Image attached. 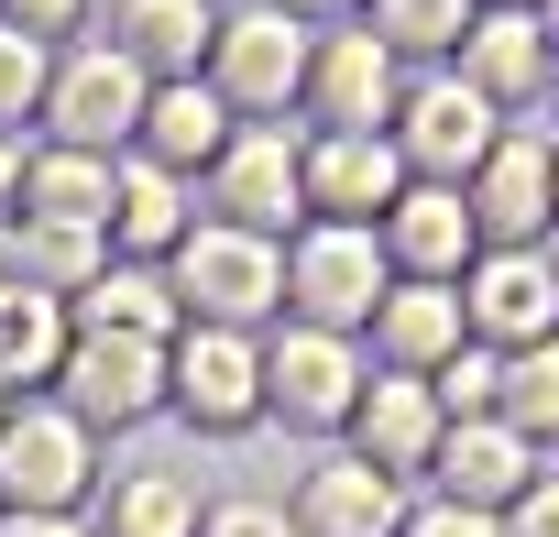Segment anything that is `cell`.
<instances>
[{
  "label": "cell",
  "mask_w": 559,
  "mask_h": 537,
  "mask_svg": "<svg viewBox=\"0 0 559 537\" xmlns=\"http://www.w3.org/2000/svg\"><path fill=\"white\" fill-rule=\"evenodd\" d=\"M165 275H176L187 330H241V341H263L274 319H286V241H263V230L198 219V230L165 252Z\"/></svg>",
  "instance_id": "6da1fadb"
},
{
  "label": "cell",
  "mask_w": 559,
  "mask_h": 537,
  "mask_svg": "<svg viewBox=\"0 0 559 537\" xmlns=\"http://www.w3.org/2000/svg\"><path fill=\"white\" fill-rule=\"evenodd\" d=\"M99 439L56 406V395H23L0 417V515H88L99 504Z\"/></svg>",
  "instance_id": "7a4b0ae2"
},
{
  "label": "cell",
  "mask_w": 559,
  "mask_h": 537,
  "mask_svg": "<svg viewBox=\"0 0 559 537\" xmlns=\"http://www.w3.org/2000/svg\"><path fill=\"white\" fill-rule=\"evenodd\" d=\"M308 45H319V34H308L297 12H274V0H230L198 77L230 99V121H286V110L308 99Z\"/></svg>",
  "instance_id": "3957f363"
},
{
  "label": "cell",
  "mask_w": 559,
  "mask_h": 537,
  "mask_svg": "<svg viewBox=\"0 0 559 537\" xmlns=\"http://www.w3.org/2000/svg\"><path fill=\"white\" fill-rule=\"evenodd\" d=\"M384 286H395V263H384V241L352 230V219H308V230L286 241V319H297V330L362 341L373 308H384Z\"/></svg>",
  "instance_id": "277c9868"
},
{
  "label": "cell",
  "mask_w": 559,
  "mask_h": 537,
  "mask_svg": "<svg viewBox=\"0 0 559 537\" xmlns=\"http://www.w3.org/2000/svg\"><path fill=\"white\" fill-rule=\"evenodd\" d=\"M362 384H373V373H362V351H352L341 330H297V319L263 330V417H274V428L330 439V428H352Z\"/></svg>",
  "instance_id": "5b68a950"
},
{
  "label": "cell",
  "mask_w": 559,
  "mask_h": 537,
  "mask_svg": "<svg viewBox=\"0 0 559 537\" xmlns=\"http://www.w3.org/2000/svg\"><path fill=\"white\" fill-rule=\"evenodd\" d=\"M143 99H154V77L99 34V45H56V88H45V143H67V154H132V132H143Z\"/></svg>",
  "instance_id": "8992f818"
},
{
  "label": "cell",
  "mask_w": 559,
  "mask_h": 537,
  "mask_svg": "<svg viewBox=\"0 0 559 537\" xmlns=\"http://www.w3.org/2000/svg\"><path fill=\"white\" fill-rule=\"evenodd\" d=\"M165 351H176V341L78 330V341H67V373H56V406H67L88 439H121V428L165 417Z\"/></svg>",
  "instance_id": "52a82bcc"
},
{
  "label": "cell",
  "mask_w": 559,
  "mask_h": 537,
  "mask_svg": "<svg viewBox=\"0 0 559 537\" xmlns=\"http://www.w3.org/2000/svg\"><path fill=\"white\" fill-rule=\"evenodd\" d=\"M384 143L406 154V176H417V187H472V176H483V154L504 143V110H493L483 88H461V77H417V88L395 99Z\"/></svg>",
  "instance_id": "ba28073f"
},
{
  "label": "cell",
  "mask_w": 559,
  "mask_h": 537,
  "mask_svg": "<svg viewBox=\"0 0 559 537\" xmlns=\"http://www.w3.org/2000/svg\"><path fill=\"white\" fill-rule=\"evenodd\" d=\"M198 198H209V219H230V230H308V187H297V132L286 121H241L230 132V154L198 176Z\"/></svg>",
  "instance_id": "9c48e42d"
},
{
  "label": "cell",
  "mask_w": 559,
  "mask_h": 537,
  "mask_svg": "<svg viewBox=\"0 0 559 537\" xmlns=\"http://www.w3.org/2000/svg\"><path fill=\"white\" fill-rule=\"evenodd\" d=\"M165 406H176L198 439L263 428V341H241V330H187V341L165 351Z\"/></svg>",
  "instance_id": "30bf717a"
},
{
  "label": "cell",
  "mask_w": 559,
  "mask_h": 537,
  "mask_svg": "<svg viewBox=\"0 0 559 537\" xmlns=\"http://www.w3.org/2000/svg\"><path fill=\"white\" fill-rule=\"evenodd\" d=\"M297 187H308V219L373 230L417 176H406V154H395L384 132H308V143H297Z\"/></svg>",
  "instance_id": "8fae6325"
},
{
  "label": "cell",
  "mask_w": 559,
  "mask_h": 537,
  "mask_svg": "<svg viewBox=\"0 0 559 537\" xmlns=\"http://www.w3.org/2000/svg\"><path fill=\"white\" fill-rule=\"evenodd\" d=\"M461 319H472L483 351L559 341V263H548V252H472V275H461Z\"/></svg>",
  "instance_id": "7c38bea8"
},
{
  "label": "cell",
  "mask_w": 559,
  "mask_h": 537,
  "mask_svg": "<svg viewBox=\"0 0 559 537\" xmlns=\"http://www.w3.org/2000/svg\"><path fill=\"white\" fill-rule=\"evenodd\" d=\"M395 99H406V88H395V56H384V34H373V23H362V34H319V45H308V99H297V110H308L319 132H384V121H395Z\"/></svg>",
  "instance_id": "4fadbf2b"
},
{
  "label": "cell",
  "mask_w": 559,
  "mask_h": 537,
  "mask_svg": "<svg viewBox=\"0 0 559 537\" xmlns=\"http://www.w3.org/2000/svg\"><path fill=\"white\" fill-rule=\"evenodd\" d=\"M461 208H472L483 252H537V230L559 219V187H548V143H537V132H504V143L483 154V176L461 187Z\"/></svg>",
  "instance_id": "5bb4252c"
},
{
  "label": "cell",
  "mask_w": 559,
  "mask_h": 537,
  "mask_svg": "<svg viewBox=\"0 0 559 537\" xmlns=\"http://www.w3.org/2000/svg\"><path fill=\"white\" fill-rule=\"evenodd\" d=\"M373 241H384V263H395L406 286H461V275H472V252H483L461 187H406V198L373 219Z\"/></svg>",
  "instance_id": "9a60e30c"
},
{
  "label": "cell",
  "mask_w": 559,
  "mask_h": 537,
  "mask_svg": "<svg viewBox=\"0 0 559 537\" xmlns=\"http://www.w3.org/2000/svg\"><path fill=\"white\" fill-rule=\"evenodd\" d=\"M439 428H450V417H439L428 373H373L341 439H352V461H373L384 482H406V472H428V461H439Z\"/></svg>",
  "instance_id": "2e32d148"
},
{
  "label": "cell",
  "mask_w": 559,
  "mask_h": 537,
  "mask_svg": "<svg viewBox=\"0 0 559 537\" xmlns=\"http://www.w3.org/2000/svg\"><path fill=\"white\" fill-rule=\"evenodd\" d=\"M439 504H472V515H504L526 482H537V450L504 428V417H461V428H439Z\"/></svg>",
  "instance_id": "e0dca14e"
},
{
  "label": "cell",
  "mask_w": 559,
  "mask_h": 537,
  "mask_svg": "<svg viewBox=\"0 0 559 537\" xmlns=\"http://www.w3.org/2000/svg\"><path fill=\"white\" fill-rule=\"evenodd\" d=\"M548 23L537 12H472V34H461V88H483L493 110H526V99H548Z\"/></svg>",
  "instance_id": "ac0fdd59"
},
{
  "label": "cell",
  "mask_w": 559,
  "mask_h": 537,
  "mask_svg": "<svg viewBox=\"0 0 559 537\" xmlns=\"http://www.w3.org/2000/svg\"><path fill=\"white\" fill-rule=\"evenodd\" d=\"M230 99L209 88V77H165L154 99H143V132H132V154L143 165H165V176H209L219 154H230Z\"/></svg>",
  "instance_id": "d6986e66"
},
{
  "label": "cell",
  "mask_w": 559,
  "mask_h": 537,
  "mask_svg": "<svg viewBox=\"0 0 559 537\" xmlns=\"http://www.w3.org/2000/svg\"><path fill=\"white\" fill-rule=\"evenodd\" d=\"M198 219H209L198 208V176H165V165L121 154V176H110V252L121 263H165Z\"/></svg>",
  "instance_id": "ffe728a7"
},
{
  "label": "cell",
  "mask_w": 559,
  "mask_h": 537,
  "mask_svg": "<svg viewBox=\"0 0 559 537\" xmlns=\"http://www.w3.org/2000/svg\"><path fill=\"white\" fill-rule=\"evenodd\" d=\"M286 515H297V537H395V526H406V482H384L373 461L341 450V461H319V472L297 482Z\"/></svg>",
  "instance_id": "44dd1931"
},
{
  "label": "cell",
  "mask_w": 559,
  "mask_h": 537,
  "mask_svg": "<svg viewBox=\"0 0 559 537\" xmlns=\"http://www.w3.org/2000/svg\"><path fill=\"white\" fill-rule=\"evenodd\" d=\"M209 34H219V0H110V45L165 88V77H198L209 67Z\"/></svg>",
  "instance_id": "7402d4cb"
},
{
  "label": "cell",
  "mask_w": 559,
  "mask_h": 537,
  "mask_svg": "<svg viewBox=\"0 0 559 537\" xmlns=\"http://www.w3.org/2000/svg\"><path fill=\"white\" fill-rule=\"evenodd\" d=\"M472 341V319H461V286H384V308H373V351H384V373H439L450 351Z\"/></svg>",
  "instance_id": "603a6c76"
},
{
  "label": "cell",
  "mask_w": 559,
  "mask_h": 537,
  "mask_svg": "<svg viewBox=\"0 0 559 537\" xmlns=\"http://www.w3.org/2000/svg\"><path fill=\"white\" fill-rule=\"evenodd\" d=\"M198 472L187 461H143V472H110L99 482V537H198Z\"/></svg>",
  "instance_id": "cb8c5ba5"
},
{
  "label": "cell",
  "mask_w": 559,
  "mask_h": 537,
  "mask_svg": "<svg viewBox=\"0 0 559 537\" xmlns=\"http://www.w3.org/2000/svg\"><path fill=\"white\" fill-rule=\"evenodd\" d=\"M67 319H78V330H132V341H187L176 275H165V263H121V252H110V275H99Z\"/></svg>",
  "instance_id": "d4e9b609"
},
{
  "label": "cell",
  "mask_w": 559,
  "mask_h": 537,
  "mask_svg": "<svg viewBox=\"0 0 559 537\" xmlns=\"http://www.w3.org/2000/svg\"><path fill=\"white\" fill-rule=\"evenodd\" d=\"M67 341H78V319H67V297H0V395H45L56 373H67Z\"/></svg>",
  "instance_id": "484cf974"
},
{
  "label": "cell",
  "mask_w": 559,
  "mask_h": 537,
  "mask_svg": "<svg viewBox=\"0 0 559 537\" xmlns=\"http://www.w3.org/2000/svg\"><path fill=\"white\" fill-rule=\"evenodd\" d=\"M110 176H121V154H67V143H34V165H23V219H78V230H110Z\"/></svg>",
  "instance_id": "4316f807"
},
{
  "label": "cell",
  "mask_w": 559,
  "mask_h": 537,
  "mask_svg": "<svg viewBox=\"0 0 559 537\" xmlns=\"http://www.w3.org/2000/svg\"><path fill=\"white\" fill-rule=\"evenodd\" d=\"M12 241H23V286L34 297H88L99 275H110V230H78V219H12Z\"/></svg>",
  "instance_id": "83f0119b"
},
{
  "label": "cell",
  "mask_w": 559,
  "mask_h": 537,
  "mask_svg": "<svg viewBox=\"0 0 559 537\" xmlns=\"http://www.w3.org/2000/svg\"><path fill=\"white\" fill-rule=\"evenodd\" d=\"M526 450L537 439H559V341H526V351H504V406H493Z\"/></svg>",
  "instance_id": "f1b7e54d"
},
{
  "label": "cell",
  "mask_w": 559,
  "mask_h": 537,
  "mask_svg": "<svg viewBox=\"0 0 559 537\" xmlns=\"http://www.w3.org/2000/svg\"><path fill=\"white\" fill-rule=\"evenodd\" d=\"M373 34H384V56H461L472 0H373Z\"/></svg>",
  "instance_id": "f546056e"
},
{
  "label": "cell",
  "mask_w": 559,
  "mask_h": 537,
  "mask_svg": "<svg viewBox=\"0 0 559 537\" xmlns=\"http://www.w3.org/2000/svg\"><path fill=\"white\" fill-rule=\"evenodd\" d=\"M45 88H56V45L0 23V132L12 143H23V121H45Z\"/></svg>",
  "instance_id": "4dcf8cb0"
},
{
  "label": "cell",
  "mask_w": 559,
  "mask_h": 537,
  "mask_svg": "<svg viewBox=\"0 0 559 537\" xmlns=\"http://www.w3.org/2000/svg\"><path fill=\"white\" fill-rule=\"evenodd\" d=\"M428 395H439V417H450V428H461V417H493V406H504V351L461 341V351L428 373Z\"/></svg>",
  "instance_id": "1f68e13d"
},
{
  "label": "cell",
  "mask_w": 559,
  "mask_h": 537,
  "mask_svg": "<svg viewBox=\"0 0 559 537\" xmlns=\"http://www.w3.org/2000/svg\"><path fill=\"white\" fill-rule=\"evenodd\" d=\"M198 537H297V515H286V504H263V493H241V504H209Z\"/></svg>",
  "instance_id": "d6a6232c"
},
{
  "label": "cell",
  "mask_w": 559,
  "mask_h": 537,
  "mask_svg": "<svg viewBox=\"0 0 559 537\" xmlns=\"http://www.w3.org/2000/svg\"><path fill=\"white\" fill-rule=\"evenodd\" d=\"M0 23H12V34H34V45H78L88 0H0Z\"/></svg>",
  "instance_id": "836d02e7"
},
{
  "label": "cell",
  "mask_w": 559,
  "mask_h": 537,
  "mask_svg": "<svg viewBox=\"0 0 559 537\" xmlns=\"http://www.w3.org/2000/svg\"><path fill=\"white\" fill-rule=\"evenodd\" d=\"M395 537H504V515H472V504H417Z\"/></svg>",
  "instance_id": "e575fe53"
},
{
  "label": "cell",
  "mask_w": 559,
  "mask_h": 537,
  "mask_svg": "<svg viewBox=\"0 0 559 537\" xmlns=\"http://www.w3.org/2000/svg\"><path fill=\"white\" fill-rule=\"evenodd\" d=\"M504 537H559V472H537V482L504 504Z\"/></svg>",
  "instance_id": "d590c367"
},
{
  "label": "cell",
  "mask_w": 559,
  "mask_h": 537,
  "mask_svg": "<svg viewBox=\"0 0 559 537\" xmlns=\"http://www.w3.org/2000/svg\"><path fill=\"white\" fill-rule=\"evenodd\" d=\"M23 165H34V143L0 132V219H23Z\"/></svg>",
  "instance_id": "8d00e7d4"
},
{
  "label": "cell",
  "mask_w": 559,
  "mask_h": 537,
  "mask_svg": "<svg viewBox=\"0 0 559 537\" xmlns=\"http://www.w3.org/2000/svg\"><path fill=\"white\" fill-rule=\"evenodd\" d=\"M0 537H99L88 515H0Z\"/></svg>",
  "instance_id": "74e56055"
},
{
  "label": "cell",
  "mask_w": 559,
  "mask_h": 537,
  "mask_svg": "<svg viewBox=\"0 0 559 537\" xmlns=\"http://www.w3.org/2000/svg\"><path fill=\"white\" fill-rule=\"evenodd\" d=\"M0 297H23V241H12V219H0Z\"/></svg>",
  "instance_id": "f35d334b"
},
{
  "label": "cell",
  "mask_w": 559,
  "mask_h": 537,
  "mask_svg": "<svg viewBox=\"0 0 559 537\" xmlns=\"http://www.w3.org/2000/svg\"><path fill=\"white\" fill-rule=\"evenodd\" d=\"M274 12H297V23H341V12H362V0H274Z\"/></svg>",
  "instance_id": "ab89813d"
},
{
  "label": "cell",
  "mask_w": 559,
  "mask_h": 537,
  "mask_svg": "<svg viewBox=\"0 0 559 537\" xmlns=\"http://www.w3.org/2000/svg\"><path fill=\"white\" fill-rule=\"evenodd\" d=\"M472 12H537V0H472Z\"/></svg>",
  "instance_id": "60d3db41"
},
{
  "label": "cell",
  "mask_w": 559,
  "mask_h": 537,
  "mask_svg": "<svg viewBox=\"0 0 559 537\" xmlns=\"http://www.w3.org/2000/svg\"><path fill=\"white\" fill-rule=\"evenodd\" d=\"M548 45H559V0H548Z\"/></svg>",
  "instance_id": "b9f144b4"
},
{
  "label": "cell",
  "mask_w": 559,
  "mask_h": 537,
  "mask_svg": "<svg viewBox=\"0 0 559 537\" xmlns=\"http://www.w3.org/2000/svg\"><path fill=\"white\" fill-rule=\"evenodd\" d=\"M548 187H559V154H548Z\"/></svg>",
  "instance_id": "7bdbcfd3"
},
{
  "label": "cell",
  "mask_w": 559,
  "mask_h": 537,
  "mask_svg": "<svg viewBox=\"0 0 559 537\" xmlns=\"http://www.w3.org/2000/svg\"><path fill=\"white\" fill-rule=\"evenodd\" d=\"M0 417H12V395H0Z\"/></svg>",
  "instance_id": "ee69618b"
},
{
  "label": "cell",
  "mask_w": 559,
  "mask_h": 537,
  "mask_svg": "<svg viewBox=\"0 0 559 537\" xmlns=\"http://www.w3.org/2000/svg\"><path fill=\"white\" fill-rule=\"evenodd\" d=\"M219 12H230V0H219Z\"/></svg>",
  "instance_id": "f6af8a7d"
}]
</instances>
